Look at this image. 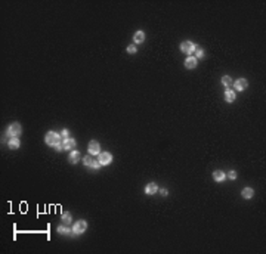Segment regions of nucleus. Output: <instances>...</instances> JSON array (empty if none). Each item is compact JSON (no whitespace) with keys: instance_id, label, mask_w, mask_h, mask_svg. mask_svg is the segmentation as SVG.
<instances>
[{"instance_id":"nucleus-19","label":"nucleus","mask_w":266,"mask_h":254,"mask_svg":"<svg viewBox=\"0 0 266 254\" xmlns=\"http://www.w3.org/2000/svg\"><path fill=\"white\" fill-rule=\"evenodd\" d=\"M222 83H223L225 86H229V84H231V77H229V75L222 77Z\"/></svg>"},{"instance_id":"nucleus-1","label":"nucleus","mask_w":266,"mask_h":254,"mask_svg":"<svg viewBox=\"0 0 266 254\" xmlns=\"http://www.w3.org/2000/svg\"><path fill=\"white\" fill-rule=\"evenodd\" d=\"M58 142H61V139H59V135L55 133V132H49L46 135V143L47 145H56Z\"/></svg>"},{"instance_id":"nucleus-9","label":"nucleus","mask_w":266,"mask_h":254,"mask_svg":"<svg viewBox=\"0 0 266 254\" xmlns=\"http://www.w3.org/2000/svg\"><path fill=\"white\" fill-rule=\"evenodd\" d=\"M157 189H158V186H157V183H149V185L145 188V192H147V194H155L157 192Z\"/></svg>"},{"instance_id":"nucleus-24","label":"nucleus","mask_w":266,"mask_h":254,"mask_svg":"<svg viewBox=\"0 0 266 254\" xmlns=\"http://www.w3.org/2000/svg\"><path fill=\"white\" fill-rule=\"evenodd\" d=\"M129 52H130V53H135V52H136V47L135 46H129V49H127Z\"/></svg>"},{"instance_id":"nucleus-6","label":"nucleus","mask_w":266,"mask_h":254,"mask_svg":"<svg viewBox=\"0 0 266 254\" xmlns=\"http://www.w3.org/2000/svg\"><path fill=\"white\" fill-rule=\"evenodd\" d=\"M245 87H247V80H245V78H239V80L235 81V89L241 92V90L245 89Z\"/></svg>"},{"instance_id":"nucleus-13","label":"nucleus","mask_w":266,"mask_h":254,"mask_svg":"<svg viewBox=\"0 0 266 254\" xmlns=\"http://www.w3.org/2000/svg\"><path fill=\"white\" fill-rule=\"evenodd\" d=\"M79 160H80V154H79V151H73V152L70 154V161L75 164Z\"/></svg>"},{"instance_id":"nucleus-18","label":"nucleus","mask_w":266,"mask_h":254,"mask_svg":"<svg viewBox=\"0 0 266 254\" xmlns=\"http://www.w3.org/2000/svg\"><path fill=\"white\" fill-rule=\"evenodd\" d=\"M58 232H59V233H70V229H68V227H65V226H59V227H58Z\"/></svg>"},{"instance_id":"nucleus-16","label":"nucleus","mask_w":266,"mask_h":254,"mask_svg":"<svg viewBox=\"0 0 266 254\" xmlns=\"http://www.w3.org/2000/svg\"><path fill=\"white\" fill-rule=\"evenodd\" d=\"M9 146L12 148V149H16V148L19 146V141H18L16 137H12L11 141H9Z\"/></svg>"},{"instance_id":"nucleus-17","label":"nucleus","mask_w":266,"mask_h":254,"mask_svg":"<svg viewBox=\"0 0 266 254\" xmlns=\"http://www.w3.org/2000/svg\"><path fill=\"white\" fill-rule=\"evenodd\" d=\"M62 222L64 223H70L71 222V214L70 213H64L62 214Z\"/></svg>"},{"instance_id":"nucleus-25","label":"nucleus","mask_w":266,"mask_h":254,"mask_svg":"<svg viewBox=\"0 0 266 254\" xmlns=\"http://www.w3.org/2000/svg\"><path fill=\"white\" fill-rule=\"evenodd\" d=\"M229 177H231V179H235V177H237V173H235V171H229Z\"/></svg>"},{"instance_id":"nucleus-4","label":"nucleus","mask_w":266,"mask_h":254,"mask_svg":"<svg viewBox=\"0 0 266 254\" xmlns=\"http://www.w3.org/2000/svg\"><path fill=\"white\" fill-rule=\"evenodd\" d=\"M9 135L12 136V137H16V136H19V133H21V126L18 124V123H15V124H11V127H9Z\"/></svg>"},{"instance_id":"nucleus-10","label":"nucleus","mask_w":266,"mask_h":254,"mask_svg":"<svg viewBox=\"0 0 266 254\" xmlns=\"http://www.w3.org/2000/svg\"><path fill=\"white\" fill-rule=\"evenodd\" d=\"M64 145H65V149H74L75 141H74V139H71V137H67L65 142H64Z\"/></svg>"},{"instance_id":"nucleus-11","label":"nucleus","mask_w":266,"mask_h":254,"mask_svg":"<svg viewBox=\"0 0 266 254\" xmlns=\"http://www.w3.org/2000/svg\"><path fill=\"white\" fill-rule=\"evenodd\" d=\"M213 177H214V180L222 182V180L225 179V173H223V171H220V170H217V171H214V173H213Z\"/></svg>"},{"instance_id":"nucleus-8","label":"nucleus","mask_w":266,"mask_h":254,"mask_svg":"<svg viewBox=\"0 0 266 254\" xmlns=\"http://www.w3.org/2000/svg\"><path fill=\"white\" fill-rule=\"evenodd\" d=\"M185 67H186V68H191V69L195 68V67H197V59L192 58V56H189V58L185 61Z\"/></svg>"},{"instance_id":"nucleus-21","label":"nucleus","mask_w":266,"mask_h":254,"mask_svg":"<svg viewBox=\"0 0 266 254\" xmlns=\"http://www.w3.org/2000/svg\"><path fill=\"white\" fill-rule=\"evenodd\" d=\"M195 55L198 56V58H201V56L204 55V50H203V49H200V47H198V49H195Z\"/></svg>"},{"instance_id":"nucleus-15","label":"nucleus","mask_w":266,"mask_h":254,"mask_svg":"<svg viewBox=\"0 0 266 254\" xmlns=\"http://www.w3.org/2000/svg\"><path fill=\"white\" fill-rule=\"evenodd\" d=\"M253 194H254V192H253V189H250V188H245V189L243 191V197L247 198V199H248V198H251Z\"/></svg>"},{"instance_id":"nucleus-14","label":"nucleus","mask_w":266,"mask_h":254,"mask_svg":"<svg viewBox=\"0 0 266 254\" xmlns=\"http://www.w3.org/2000/svg\"><path fill=\"white\" fill-rule=\"evenodd\" d=\"M225 99H226L228 102L235 101V93H234L232 90H226V93H225Z\"/></svg>"},{"instance_id":"nucleus-2","label":"nucleus","mask_w":266,"mask_h":254,"mask_svg":"<svg viewBox=\"0 0 266 254\" xmlns=\"http://www.w3.org/2000/svg\"><path fill=\"white\" fill-rule=\"evenodd\" d=\"M86 227H87V223L83 222V220H80V222H77V223L74 225L73 232H74L75 235H80V233H83V232L86 231Z\"/></svg>"},{"instance_id":"nucleus-22","label":"nucleus","mask_w":266,"mask_h":254,"mask_svg":"<svg viewBox=\"0 0 266 254\" xmlns=\"http://www.w3.org/2000/svg\"><path fill=\"white\" fill-rule=\"evenodd\" d=\"M55 146H56V149H58V151H61V149H62V148H65V145H64L62 142H58V143H56Z\"/></svg>"},{"instance_id":"nucleus-23","label":"nucleus","mask_w":266,"mask_h":254,"mask_svg":"<svg viewBox=\"0 0 266 254\" xmlns=\"http://www.w3.org/2000/svg\"><path fill=\"white\" fill-rule=\"evenodd\" d=\"M90 163H92V158H90V157H86V158H84V164L86 165H90Z\"/></svg>"},{"instance_id":"nucleus-12","label":"nucleus","mask_w":266,"mask_h":254,"mask_svg":"<svg viewBox=\"0 0 266 254\" xmlns=\"http://www.w3.org/2000/svg\"><path fill=\"white\" fill-rule=\"evenodd\" d=\"M143 40H145V33L143 31H138L135 34V41L136 43H142Z\"/></svg>"},{"instance_id":"nucleus-5","label":"nucleus","mask_w":266,"mask_h":254,"mask_svg":"<svg viewBox=\"0 0 266 254\" xmlns=\"http://www.w3.org/2000/svg\"><path fill=\"white\" fill-rule=\"evenodd\" d=\"M111 161H113V157H111V154L104 152V154L99 155V163H101V165H107V164H109Z\"/></svg>"},{"instance_id":"nucleus-26","label":"nucleus","mask_w":266,"mask_h":254,"mask_svg":"<svg viewBox=\"0 0 266 254\" xmlns=\"http://www.w3.org/2000/svg\"><path fill=\"white\" fill-rule=\"evenodd\" d=\"M62 136H64V137L68 136V130H62Z\"/></svg>"},{"instance_id":"nucleus-7","label":"nucleus","mask_w":266,"mask_h":254,"mask_svg":"<svg viewBox=\"0 0 266 254\" xmlns=\"http://www.w3.org/2000/svg\"><path fill=\"white\" fill-rule=\"evenodd\" d=\"M89 152H90L92 155L98 154V152H99V143H98V142H95V141H93V142H90V143H89Z\"/></svg>"},{"instance_id":"nucleus-3","label":"nucleus","mask_w":266,"mask_h":254,"mask_svg":"<svg viewBox=\"0 0 266 254\" xmlns=\"http://www.w3.org/2000/svg\"><path fill=\"white\" fill-rule=\"evenodd\" d=\"M181 49H182V52H185V53H192L197 47H195L194 43H191V41H183L182 45H181Z\"/></svg>"},{"instance_id":"nucleus-20","label":"nucleus","mask_w":266,"mask_h":254,"mask_svg":"<svg viewBox=\"0 0 266 254\" xmlns=\"http://www.w3.org/2000/svg\"><path fill=\"white\" fill-rule=\"evenodd\" d=\"M90 167H92V169H95V170H98V169L101 167V163H98V161H92V163H90Z\"/></svg>"}]
</instances>
